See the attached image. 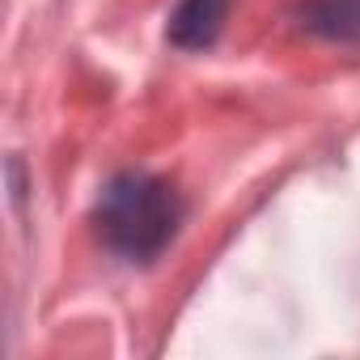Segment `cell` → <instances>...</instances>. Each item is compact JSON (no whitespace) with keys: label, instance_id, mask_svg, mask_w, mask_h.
I'll return each instance as SVG.
<instances>
[{"label":"cell","instance_id":"obj_3","mask_svg":"<svg viewBox=\"0 0 360 360\" xmlns=\"http://www.w3.org/2000/svg\"><path fill=\"white\" fill-rule=\"evenodd\" d=\"M305 26L335 43H360V0H309Z\"/></svg>","mask_w":360,"mask_h":360},{"label":"cell","instance_id":"obj_1","mask_svg":"<svg viewBox=\"0 0 360 360\" xmlns=\"http://www.w3.org/2000/svg\"><path fill=\"white\" fill-rule=\"evenodd\" d=\"M94 221H98L102 242L115 255H123L131 263H148L178 233L183 204H178V191L165 178H153L144 169H127L102 187Z\"/></svg>","mask_w":360,"mask_h":360},{"label":"cell","instance_id":"obj_2","mask_svg":"<svg viewBox=\"0 0 360 360\" xmlns=\"http://www.w3.org/2000/svg\"><path fill=\"white\" fill-rule=\"evenodd\" d=\"M233 0H183L169 13V43L183 51H204L217 43Z\"/></svg>","mask_w":360,"mask_h":360}]
</instances>
